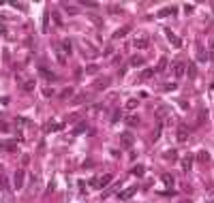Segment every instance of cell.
Masks as SVG:
<instances>
[{
	"label": "cell",
	"instance_id": "9",
	"mask_svg": "<svg viewBox=\"0 0 214 203\" xmlns=\"http://www.w3.org/2000/svg\"><path fill=\"white\" fill-rule=\"evenodd\" d=\"M165 34H167V39H169V43H171L174 47H180V45H182V41H180V39H178L176 34H174L171 30H165Z\"/></svg>",
	"mask_w": 214,
	"mask_h": 203
},
{
	"label": "cell",
	"instance_id": "3",
	"mask_svg": "<svg viewBox=\"0 0 214 203\" xmlns=\"http://www.w3.org/2000/svg\"><path fill=\"white\" fill-rule=\"evenodd\" d=\"M148 43H150V39H148L146 34H142V36H137V39H135V43H133V45H135V49H146V47H148Z\"/></svg>",
	"mask_w": 214,
	"mask_h": 203
},
{
	"label": "cell",
	"instance_id": "10",
	"mask_svg": "<svg viewBox=\"0 0 214 203\" xmlns=\"http://www.w3.org/2000/svg\"><path fill=\"white\" fill-rule=\"evenodd\" d=\"M60 51H62L64 56H67V54L71 56V51H73V43L69 41V39H64V41H62V49H60Z\"/></svg>",
	"mask_w": 214,
	"mask_h": 203
},
{
	"label": "cell",
	"instance_id": "11",
	"mask_svg": "<svg viewBox=\"0 0 214 203\" xmlns=\"http://www.w3.org/2000/svg\"><path fill=\"white\" fill-rule=\"evenodd\" d=\"M161 133H163V122L158 120V122H156V126H154V131H152V139H154V141H158Z\"/></svg>",
	"mask_w": 214,
	"mask_h": 203
},
{
	"label": "cell",
	"instance_id": "7",
	"mask_svg": "<svg viewBox=\"0 0 214 203\" xmlns=\"http://www.w3.org/2000/svg\"><path fill=\"white\" fill-rule=\"evenodd\" d=\"M129 32H131V26H122V28H118V30L114 32L111 39H114V41H116V39H122V36H126Z\"/></svg>",
	"mask_w": 214,
	"mask_h": 203
},
{
	"label": "cell",
	"instance_id": "21",
	"mask_svg": "<svg viewBox=\"0 0 214 203\" xmlns=\"http://www.w3.org/2000/svg\"><path fill=\"white\" fill-rule=\"evenodd\" d=\"M197 160H199V163H208V160H210V154H208L206 150H201V152L197 154Z\"/></svg>",
	"mask_w": 214,
	"mask_h": 203
},
{
	"label": "cell",
	"instance_id": "12",
	"mask_svg": "<svg viewBox=\"0 0 214 203\" xmlns=\"http://www.w3.org/2000/svg\"><path fill=\"white\" fill-rule=\"evenodd\" d=\"M193 167V156H184L182 158V171H190Z\"/></svg>",
	"mask_w": 214,
	"mask_h": 203
},
{
	"label": "cell",
	"instance_id": "25",
	"mask_svg": "<svg viewBox=\"0 0 214 203\" xmlns=\"http://www.w3.org/2000/svg\"><path fill=\"white\" fill-rule=\"evenodd\" d=\"M0 188L2 190H9V180H7V175H0Z\"/></svg>",
	"mask_w": 214,
	"mask_h": 203
},
{
	"label": "cell",
	"instance_id": "17",
	"mask_svg": "<svg viewBox=\"0 0 214 203\" xmlns=\"http://www.w3.org/2000/svg\"><path fill=\"white\" fill-rule=\"evenodd\" d=\"M111 175H103V178H99V188H103V186H107V184H111Z\"/></svg>",
	"mask_w": 214,
	"mask_h": 203
},
{
	"label": "cell",
	"instance_id": "41",
	"mask_svg": "<svg viewBox=\"0 0 214 203\" xmlns=\"http://www.w3.org/2000/svg\"><path fill=\"white\" fill-rule=\"evenodd\" d=\"M43 94H45V96H51V94H54V90H49V88H45V90H43Z\"/></svg>",
	"mask_w": 214,
	"mask_h": 203
},
{
	"label": "cell",
	"instance_id": "13",
	"mask_svg": "<svg viewBox=\"0 0 214 203\" xmlns=\"http://www.w3.org/2000/svg\"><path fill=\"white\" fill-rule=\"evenodd\" d=\"M176 11H178L176 7H167V9H161V11H158V17H167V15H174Z\"/></svg>",
	"mask_w": 214,
	"mask_h": 203
},
{
	"label": "cell",
	"instance_id": "24",
	"mask_svg": "<svg viewBox=\"0 0 214 203\" xmlns=\"http://www.w3.org/2000/svg\"><path fill=\"white\" fill-rule=\"evenodd\" d=\"M137 105H139V101H137V98H129V101H126V109H131V111L137 107Z\"/></svg>",
	"mask_w": 214,
	"mask_h": 203
},
{
	"label": "cell",
	"instance_id": "19",
	"mask_svg": "<svg viewBox=\"0 0 214 203\" xmlns=\"http://www.w3.org/2000/svg\"><path fill=\"white\" fill-rule=\"evenodd\" d=\"M197 60H199V62H206V60H208V54L203 51V47H201V45L197 47Z\"/></svg>",
	"mask_w": 214,
	"mask_h": 203
},
{
	"label": "cell",
	"instance_id": "36",
	"mask_svg": "<svg viewBox=\"0 0 214 203\" xmlns=\"http://www.w3.org/2000/svg\"><path fill=\"white\" fill-rule=\"evenodd\" d=\"M62 124H47V131H60Z\"/></svg>",
	"mask_w": 214,
	"mask_h": 203
},
{
	"label": "cell",
	"instance_id": "5",
	"mask_svg": "<svg viewBox=\"0 0 214 203\" xmlns=\"http://www.w3.org/2000/svg\"><path fill=\"white\" fill-rule=\"evenodd\" d=\"M62 9H64V13H69V15H77L79 13V7L77 4H71V2H62Z\"/></svg>",
	"mask_w": 214,
	"mask_h": 203
},
{
	"label": "cell",
	"instance_id": "40",
	"mask_svg": "<svg viewBox=\"0 0 214 203\" xmlns=\"http://www.w3.org/2000/svg\"><path fill=\"white\" fill-rule=\"evenodd\" d=\"M99 71V66H96V64H92V66H88V69H86V73H96Z\"/></svg>",
	"mask_w": 214,
	"mask_h": 203
},
{
	"label": "cell",
	"instance_id": "43",
	"mask_svg": "<svg viewBox=\"0 0 214 203\" xmlns=\"http://www.w3.org/2000/svg\"><path fill=\"white\" fill-rule=\"evenodd\" d=\"M210 60H212V62H214V47L210 49Z\"/></svg>",
	"mask_w": 214,
	"mask_h": 203
},
{
	"label": "cell",
	"instance_id": "33",
	"mask_svg": "<svg viewBox=\"0 0 214 203\" xmlns=\"http://www.w3.org/2000/svg\"><path fill=\"white\" fill-rule=\"evenodd\" d=\"M126 122H129V126H135V124H139V118H137V116H131Z\"/></svg>",
	"mask_w": 214,
	"mask_h": 203
},
{
	"label": "cell",
	"instance_id": "44",
	"mask_svg": "<svg viewBox=\"0 0 214 203\" xmlns=\"http://www.w3.org/2000/svg\"><path fill=\"white\" fill-rule=\"evenodd\" d=\"M0 150H4V143H0Z\"/></svg>",
	"mask_w": 214,
	"mask_h": 203
},
{
	"label": "cell",
	"instance_id": "30",
	"mask_svg": "<svg viewBox=\"0 0 214 203\" xmlns=\"http://www.w3.org/2000/svg\"><path fill=\"white\" fill-rule=\"evenodd\" d=\"M120 118H122V111H120V109H116V111H114V116H111V122L116 124V122H118Z\"/></svg>",
	"mask_w": 214,
	"mask_h": 203
},
{
	"label": "cell",
	"instance_id": "20",
	"mask_svg": "<svg viewBox=\"0 0 214 203\" xmlns=\"http://www.w3.org/2000/svg\"><path fill=\"white\" fill-rule=\"evenodd\" d=\"M165 69H167V58L163 56V58L158 60V66H156V73H163Z\"/></svg>",
	"mask_w": 214,
	"mask_h": 203
},
{
	"label": "cell",
	"instance_id": "4",
	"mask_svg": "<svg viewBox=\"0 0 214 203\" xmlns=\"http://www.w3.org/2000/svg\"><path fill=\"white\" fill-rule=\"evenodd\" d=\"M120 143H122V148H131V145L135 143V137H133L131 133H124V135L120 137Z\"/></svg>",
	"mask_w": 214,
	"mask_h": 203
},
{
	"label": "cell",
	"instance_id": "29",
	"mask_svg": "<svg viewBox=\"0 0 214 203\" xmlns=\"http://www.w3.org/2000/svg\"><path fill=\"white\" fill-rule=\"evenodd\" d=\"M152 75H154V71H152V69H146V71L142 73V79H150Z\"/></svg>",
	"mask_w": 214,
	"mask_h": 203
},
{
	"label": "cell",
	"instance_id": "32",
	"mask_svg": "<svg viewBox=\"0 0 214 203\" xmlns=\"http://www.w3.org/2000/svg\"><path fill=\"white\" fill-rule=\"evenodd\" d=\"M56 54H58V62H60V64H64V62H67V56H64L60 49H56Z\"/></svg>",
	"mask_w": 214,
	"mask_h": 203
},
{
	"label": "cell",
	"instance_id": "8",
	"mask_svg": "<svg viewBox=\"0 0 214 203\" xmlns=\"http://www.w3.org/2000/svg\"><path fill=\"white\" fill-rule=\"evenodd\" d=\"M184 73H186V64H184V62H176V64H174V75H176V77H182Z\"/></svg>",
	"mask_w": 214,
	"mask_h": 203
},
{
	"label": "cell",
	"instance_id": "23",
	"mask_svg": "<svg viewBox=\"0 0 214 203\" xmlns=\"http://www.w3.org/2000/svg\"><path fill=\"white\" fill-rule=\"evenodd\" d=\"M22 88H24L26 92H30V90H35V81H32V79H26V81H24V86H22Z\"/></svg>",
	"mask_w": 214,
	"mask_h": 203
},
{
	"label": "cell",
	"instance_id": "35",
	"mask_svg": "<svg viewBox=\"0 0 214 203\" xmlns=\"http://www.w3.org/2000/svg\"><path fill=\"white\" fill-rule=\"evenodd\" d=\"M206 116H208V113H206V111L201 109V111H199V116H197V124H201L203 120H206Z\"/></svg>",
	"mask_w": 214,
	"mask_h": 203
},
{
	"label": "cell",
	"instance_id": "14",
	"mask_svg": "<svg viewBox=\"0 0 214 203\" xmlns=\"http://www.w3.org/2000/svg\"><path fill=\"white\" fill-rule=\"evenodd\" d=\"M131 173H133V175H135V178H142L143 173H146V169H143L142 165H135V167L131 169Z\"/></svg>",
	"mask_w": 214,
	"mask_h": 203
},
{
	"label": "cell",
	"instance_id": "18",
	"mask_svg": "<svg viewBox=\"0 0 214 203\" xmlns=\"http://www.w3.org/2000/svg\"><path fill=\"white\" fill-rule=\"evenodd\" d=\"M43 32H49V11L43 13Z\"/></svg>",
	"mask_w": 214,
	"mask_h": 203
},
{
	"label": "cell",
	"instance_id": "42",
	"mask_svg": "<svg viewBox=\"0 0 214 203\" xmlns=\"http://www.w3.org/2000/svg\"><path fill=\"white\" fill-rule=\"evenodd\" d=\"M0 131H9V126H7L4 122H0Z\"/></svg>",
	"mask_w": 214,
	"mask_h": 203
},
{
	"label": "cell",
	"instance_id": "22",
	"mask_svg": "<svg viewBox=\"0 0 214 203\" xmlns=\"http://www.w3.org/2000/svg\"><path fill=\"white\" fill-rule=\"evenodd\" d=\"M143 62H146V60H143L142 56H133L131 58V66H142Z\"/></svg>",
	"mask_w": 214,
	"mask_h": 203
},
{
	"label": "cell",
	"instance_id": "39",
	"mask_svg": "<svg viewBox=\"0 0 214 203\" xmlns=\"http://www.w3.org/2000/svg\"><path fill=\"white\" fill-rule=\"evenodd\" d=\"M90 186H92V188H99V178H92V180H90Z\"/></svg>",
	"mask_w": 214,
	"mask_h": 203
},
{
	"label": "cell",
	"instance_id": "16",
	"mask_svg": "<svg viewBox=\"0 0 214 203\" xmlns=\"http://www.w3.org/2000/svg\"><path fill=\"white\" fill-rule=\"evenodd\" d=\"M186 73H189L190 79H195V75H197V69H195V64H193V62H189V64H186Z\"/></svg>",
	"mask_w": 214,
	"mask_h": 203
},
{
	"label": "cell",
	"instance_id": "1",
	"mask_svg": "<svg viewBox=\"0 0 214 203\" xmlns=\"http://www.w3.org/2000/svg\"><path fill=\"white\" fill-rule=\"evenodd\" d=\"M24 178H26V173H24V169H17L15 171V175H13V188H22L24 186Z\"/></svg>",
	"mask_w": 214,
	"mask_h": 203
},
{
	"label": "cell",
	"instance_id": "46",
	"mask_svg": "<svg viewBox=\"0 0 214 203\" xmlns=\"http://www.w3.org/2000/svg\"><path fill=\"white\" fill-rule=\"evenodd\" d=\"M0 169H2V167H0Z\"/></svg>",
	"mask_w": 214,
	"mask_h": 203
},
{
	"label": "cell",
	"instance_id": "45",
	"mask_svg": "<svg viewBox=\"0 0 214 203\" xmlns=\"http://www.w3.org/2000/svg\"><path fill=\"white\" fill-rule=\"evenodd\" d=\"M180 203H190V201H180Z\"/></svg>",
	"mask_w": 214,
	"mask_h": 203
},
{
	"label": "cell",
	"instance_id": "37",
	"mask_svg": "<svg viewBox=\"0 0 214 203\" xmlns=\"http://www.w3.org/2000/svg\"><path fill=\"white\" fill-rule=\"evenodd\" d=\"M118 11H120L118 4H109V13H118Z\"/></svg>",
	"mask_w": 214,
	"mask_h": 203
},
{
	"label": "cell",
	"instance_id": "28",
	"mask_svg": "<svg viewBox=\"0 0 214 203\" xmlns=\"http://www.w3.org/2000/svg\"><path fill=\"white\" fill-rule=\"evenodd\" d=\"M41 73H43V77H47L49 81H54V79H56V75H54V73H49V71H45V69H41Z\"/></svg>",
	"mask_w": 214,
	"mask_h": 203
},
{
	"label": "cell",
	"instance_id": "31",
	"mask_svg": "<svg viewBox=\"0 0 214 203\" xmlns=\"http://www.w3.org/2000/svg\"><path fill=\"white\" fill-rule=\"evenodd\" d=\"M71 94H73V90H71V88H67V90H62V92H60V98H69Z\"/></svg>",
	"mask_w": 214,
	"mask_h": 203
},
{
	"label": "cell",
	"instance_id": "27",
	"mask_svg": "<svg viewBox=\"0 0 214 203\" xmlns=\"http://www.w3.org/2000/svg\"><path fill=\"white\" fill-rule=\"evenodd\" d=\"M165 158L167 160H176V158H178V152H176V150H169V152L165 154Z\"/></svg>",
	"mask_w": 214,
	"mask_h": 203
},
{
	"label": "cell",
	"instance_id": "26",
	"mask_svg": "<svg viewBox=\"0 0 214 203\" xmlns=\"http://www.w3.org/2000/svg\"><path fill=\"white\" fill-rule=\"evenodd\" d=\"M107 84H109V79H107V77H105V79H99V81H96V86H94V88H96V90H103V88H107Z\"/></svg>",
	"mask_w": 214,
	"mask_h": 203
},
{
	"label": "cell",
	"instance_id": "34",
	"mask_svg": "<svg viewBox=\"0 0 214 203\" xmlns=\"http://www.w3.org/2000/svg\"><path fill=\"white\" fill-rule=\"evenodd\" d=\"M83 131H86V122H82L79 126H75V131H73V133H75V135H79V133H83Z\"/></svg>",
	"mask_w": 214,
	"mask_h": 203
},
{
	"label": "cell",
	"instance_id": "38",
	"mask_svg": "<svg viewBox=\"0 0 214 203\" xmlns=\"http://www.w3.org/2000/svg\"><path fill=\"white\" fill-rule=\"evenodd\" d=\"M51 15H54V19H56V24H58V26H62V17H60L58 13H51Z\"/></svg>",
	"mask_w": 214,
	"mask_h": 203
},
{
	"label": "cell",
	"instance_id": "2",
	"mask_svg": "<svg viewBox=\"0 0 214 203\" xmlns=\"http://www.w3.org/2000/svg\"><path fill=\"white\" fill-rule=\"evenodd\" d=\"M135 192H137V186H129V188H124L122 192H118V199L120 201H129Z\"/></svg>",
	"mask_w": 214,
	"mask_h": 203
},
{
	"label": "cell",
	"instance_id": "6",
	"mask_svg": "<svg viewBox=\"0 0 214 203\" xmlns=\"http://www.w3.org/2000/svg\"><path fill=\"white\" fill-rule=\"evenodd\" d=\"M186 139H189V128H186L184 124H180V126H178V141H180V143H184Z\"/></svg>",
	"mask_w": 214,
	"mask_h": 203
},
{
	"label": "cell",
	"instance_id": "15",
	"mask_svg": "<svg viewBox=\"0 0 214 203\" xmlns=\"http://www.w3.org/2000/svg\"><path fill=\"white\" fill-rule=\"evenodd\" d=\"M161 180H163V184H167V186H174V182H176L171 173H163V175H161Z\"/></svg>",
	"mask_w": 214,
	"mask_h": 203
}]
</instances>
